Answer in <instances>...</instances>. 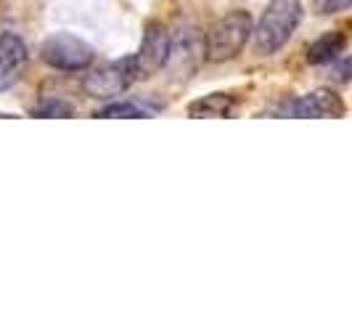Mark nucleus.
Wrapping results in <instances>:
<instances>
[{
    "mask_svg": "<svg viewBox=\"0 0 352 318\" xmlns=\"http://www.w3.org/2000/svg\"><path fill=\"white\" fill-rule=\"evenodd\" d=\"M133 83H138L135 80V70H133V56H124L120 61H109L104 67H98L90 74H85L82 90L88 93L90 98H96V101H114Z\"/></svg>",
    "mask_w": 352,
    "mask_h": 318,
    "instance_id": "nucleus-4",
    "label": "nucleus"
},
{
    "mask_svg": "<svg viewBox=\"0 0 352 318\" xmlns=\"http://www.w3.org/2000/svg\"><path fill=\"white\" fill-rule=\"evenodd\" d=\"M302 21V3L300 0H270L254 32V48L260 56H273L278 53L292 40Z\"/></svg>",
    "mask_w": 352,
    "mask_h": 318,
    "instance_id": "nucleus-1",
    "label": "nucleus"
},
{
    "mask_svg": "<svg viewBox=\"0 0 352 318\" xmlns=\"http://www.w3.org/2000/svg\"><path fill=\"white\" fill-rule=\"evenodd\" d=\"M236 112V98L228 93H212L188 106V117H230Z\"/></svg>",
    "mask_w": 352,
    "mask_h": 318,
    "instance_id": "nucleus-10",
    "label": "nucleus"
},
{
    "mask_svg": "<svg viewBox=\"0 0 352 318\" xmlns=\"http://www.w3.org/2000/svg\"><path fill=\"white\" fill-rule=\"evenodd\" d=\"M350 0H323L320 3V14H336V11H347Z\"/></svg>",
    "mask_w": 352,
    "mask_h": 318,
    "instance_id": "nucleus-13",
    "label": "nucleus"
},
{
    "mask_svg": "<svg viewBox=\"0 0 352 318\" xmlns=\"http://www.w3.org/2000/svg\"><path fill=\"white\" fill-rule=\"evenodd\" d=\"M96 117H104V120H114V117H122V120H141V117H151V112L138 104H133V101H120V104H109L106 109H101Z\"/></svg>",
    "mask_w": 352,
    "mask_h": 318,
    "instance_id": "nucleus-11",
    "label": "nucleus"
},
{
    "mask_svg": "<svg viewBox=\"0 0 352 318\" xmlns=\"http://www.w3.org/2000/svg\"><path fill=\"white\" fill-rule=\"evenodd\" d=\"M32 117H72V106L61 98H45L32 109Z\"/></svg>",
    "mask_w": 352,
    "mask_h": 318,
    "instance_id": "nucleus-12",
    "label": "nucleus"
},
{
    "mask_svg": "<svg viewBox=\"0 0 352 318\" xmlns=\"http://www.w3.org/2000/svg\"><path fill=\"white\" fill-rule=\"evenodd\" d=\"M30 64V51L24 40L14 32L0 35V90H11L24 77Z\"/></svg>",
    "mask_w": 352,
    "mask_h": 318,
    "instance_id": "nucleus-8",
    "label": "nucleus"
},
{
    "mask_svg": "<svg viewBox=\"0 0 352 318\" xmlns=\"http://www.w3.org/2000/svg\"><path fill=\"white\" fill-rule=\"evenodd\" d=\"M344 45H347V37L342 35V32H326V35H320L316 43H310L307 45V61L310 64H334L336 59H339V53L344 51Z\"/></svg>",
    "mask_w": 352,
    "mask_h": 318,
    "instance_id": "nucleus-9",
    "label": "nucleus"
},
{
    "mask_svg": "<svg viewBox=\"0 0 352 318\" xmlns=\"http://www.w3.org/2000/svg\"><path fill=\"white\" fill-rule=\"evenodd\" d=\"M249 35H252V17L249 11H230L223 19H217L207 32L204 56L212 64H223L236 59L244 51Z\"/></svg>",
    "mask_w": 352,
    "mask_h": 318,
    "instance_id": "nucleus-2",
    "label": "nucleus"
},
{
    "mask_svg": "<svg viewBox=\"0 0 352 318\" xmlns=\"http://www.w3.org/2000/svg\"><path fill=\"white\" fill-rule=\"evenodd\" d=\"M167 53H170V35H167V30L162 24H157V21L146 24L141 48H138V53H133L135 80H148L157 72L164 70Z\"/></svg>",
    "mask_w": 352,
    "mask_h": 318,
    "instance_id": "nucleus-5",
    "label": "nucleus"
},
{
    "mask_svg": "<svg viewBox=\"0 0 352 318\" xmlns=\"http://www.w3.org/2000/svg\"><path fill=\"white\" fill-rule=\"evenodd\" d=\"M283 117H297V120H320V117H342L344 114V101L336 96L334 90H316V93H307L300 96L294 101L281 109Z\"/></svg>",
    "mask_w": 352,
    "mask_h": 318,
    "instance_id": "nucleus-7",
    "label": "nucleus"
},
{
    "mask_svg": "<svg viewBox=\"0 0 352 318\" xmlns=\"http://www.w3.org/2000/svg\"><path fill=\"white\" fill-rule=\"evenodd\" d=\"M40 59L58 72H85L96 59L93 45L69 32H56L40 45Z\"/></svg>",
    "mask_w": 352,
    "mask_h": 318,
    "instance_id": "nucleus-3",
    "label": "nucleus"
},
{
    "mask_svg": "<svg viewBox=\"0 0 352 318\" xmlns=\"http://www.w3.org/2000/svg\"><path fill=\"white\" fill-rule=\"evenodd\" d=\"M201 59H204V43L199 32L194 27H183L175 40H170V53L164 67L173 74V80H186L191 77V72L199 67Z\"/></svg>",
    "mask_w": 352,
    "mask_h": 318,
    "instance_id": "nucleus-6",
    "label": "nucleus"
}]
</instances>
